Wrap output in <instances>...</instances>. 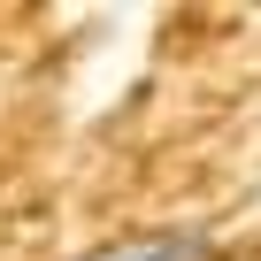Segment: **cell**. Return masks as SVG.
<instances>
[{"label": "cell", "instance_id": "6da1fadb", "mask_svg": "<svg viewBox=\"0 0 261 261\" xmlns=\"http://www.w3.org/2000/svg\"><path fill=\"white\" fill-rule=\"evenodd\" d=\"M92 261H207V238L200 230H154V238H130V246H108Z\"/></svg>", "mask_w": 261, "mask_h": 261}]
</instances>
